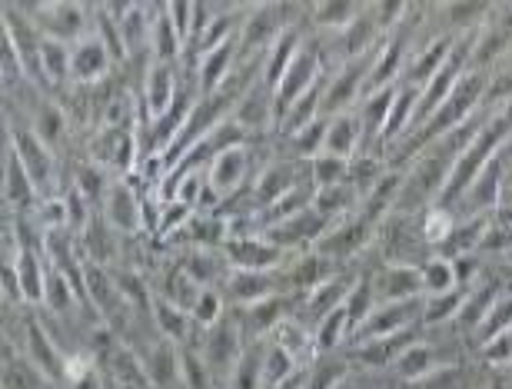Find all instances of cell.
I'll use <instances>...</instances> for the list:
<instances>
[{
  "label": "cell",
  "instance_id": "47",
  "mask_svg": "<svg viewBox=\"0 0 512 389\" xmlns=\"http://www.w3.org/2000/svg\"><path fill=\"white\" fill-rule=\"evenodd\" d=\"M512 326V293H503L496 300V306L489 310L486 323L479 326V330L473 333V340H469V346H473V353L479 356V350H483L486 343H493L499 333H506Z\"/></svg>",
  "mask_w": 512,
  "mask_h": 389
},
{
  "label": "cell",
  "instance_id": "20",
  "mask_svg": "<svg viewBox=\"0 0 512 389\" xmlns=\"http://www.w3.org/2000/svg\"><path fill=\"white\" fill-rule=\"evenodd\" d=\"M230 120L240 130H247L253 140L256 137H273V130H276V94L263 84V80H256L247 94L240 97V104L233 107Z\"/></svg>",
  "mask_w": 512,
  "mask_h": 389
},
{
  "label": "cell",
  "instance_id": "11",
  "mask_svg": "<svg viewBox=\"0 0 512 389\" xmlns=\"http://www.w3.org/2000/svg\"><path fill=\"white\" fill-rule=\"evenodd\" d=\"M286 30V17H283V4H250L247 7V17H243V27H240V57L243 60H256V57H266V50L276 44Z\"/></svg>",
  "mask_w": 512,
  "mask_h": 389
},
{
  "label": "cell",
  "instance_id": "36",
  "mask_svg": "<svg viewBox=\"0 0 512 389\" xmlns=\"http://www.w3.org/2000/svg\"><path fill=\"white\" fill-rule=\"evenodd\" d=\"M157 296H163L167 303L173 306H180V310H193V303L200 300V293H203V286L193 280V276L183 270V266L173 260L167 270L160 273V283H157V290H153Z\"/></svg>",
  "mask_w": 512,
  "mask_h": 389
},
{
  "label": "cell",
  "instance_id": "27",
  "mask_svg": "<svg viewBox=\"0 0 512 389\" xmlns=\"http://www.w3.org/2000/svg\"><path fill=\"white\" fill-rule=\"evenodd\" d=\"M486 266H489V263H486ZM499 296H503V286H499L489 273L473 286V290L466 293L463 306H459V316L453 320V330H456L459 336H463L466 343L473 340V333L486 323V316H489V310L496 306Z\"/></svg>",
  "mask_w": 512,
  "mask_h": 389
},
{
  "label": "cell",
  "instance_id": "46",
  "mask_svg": "<svg viewBox=\"0 0 512 389\" xmlns=\"http://www.w3.org/2000/svg\"><path fill=\"white\" fill-rule=\"evenodd\" d=\"M300 370H303V366L296 363L293 356L283 350V346L266 340V346H263V389H273V386L286 383L290 376H296Z\"/></svg>",
  "mask_w": 512,
  "mask_h": 389
},
{
  "label": "cell",
  "instance_id": "38",
  "mask_svg": "<svg viewBox=\"0 0 512 389\" xmlns=\"http://www.w3.org/2000/svg\"><path fill=\"white\" fill-rule=\"evenodd\" d=\"M330 127H326V147L323 153H333V157L353 160L360 153V120L353 114H340V117H326Z\"/></svg>",
  "mask_w": 512,
  "mask_h": 389
},
{
  "label": "cell",
  "instance_id": "16",
  "mask_svg": "<svg viewBox=\"0 0 512 389\" xmlns=\"http://www.w3.org/2000/svg\"><path fill=\"white\" fill-rule=\"evenodd\" d=\"M423 320V300H406V303H380L376 310L370 313L360 330H356L346 346H356V343H373V340H383V336H396V333H406L419 326Z\"/></svg>",
  "mask_w": 512,
  "mask_h": 389
},
{
  "label": "cell",
  "instance_id": "29",
  "mask_svg": "<svg viewBox=\"0 0 512 389\" xmlns=\"http://www.w3.org/2000/svg\"><path fill=\"white\" fill-rule=\"evenodd\" d=\"M110 7L117 14L130 64H137L140 57L150 60V4H110Z\"/></svg>",
  "mask_w": 512,
  "mask_h": 389
},
{
  "label": "cell",
  "instance_id": "13",
  "mask_svg": "<svg viewBox=\"0 0 512 389\" xmlns=\"http://www.w3.org/2000/svg\"><path fill=\"white\" fill-rule=\"evenodd\" d=\"M503 150H499L483 167V173L469 183V190L463 193V200H459V207H456V217H489V213L503 203V193H506V153Z\"/></svg>",
  "mask_w": 512,
  "mask_h": 389
},
{
  "label": "cell",
  "instance_id": "43",
  "mask_svg": "<svg viewBox=\"0 0 512 389\" xmlns=\"http://www.w3.org/2000/svg\"><path fill=\"white\" fill-rule=\"evenodd\" d=\"M386 157H376V153H356L350 160V187L356 190V197L366 200L370 193L380 187V180L386 177Z\"/></svg>",
  "mask_w": 512,
  "mask_h": 389
},
{
  "label": "cell",
  "instance_id": "50",
  "mask_svg": "<svg viewBox=\"0 0 512 389\" xmlns=\"http://www.w3.org/2000/svg\"><path fill=\"white\" fill-rule=\"evenodd\" d=\"M419 270H423V296L456 290V273H453V263L449 260L433 257V260H426L423 266H419Z\"/></svg>",
  "mask_w": 512,
  "mask_h": 389
},
{
  "label": "cell",
  "instance_id": "32",
  "mask_svg": "<svg viewBox=\"0 0 512 389\" xmlns=\"http://www.w3.org/2000/svg\"><path fill=\"white\" fill-rule=\"evenodd\" d=\"M303 40H306V30H296V27H286L280 37H276V44L266 50V57H263V74L260 80L266 87L276 94V87H280V80L286 74V67L293 64V57H296V50L303 47Z\"/></svg>",
  "mask_w": 512,
  "mask_h": 389
},
{
  "label": "cell",
  "instance_id": "30",
  "mask_svg": "<svg viewBox=\"0 0 512 389\" xmlns=\"http://www.w3.org/2000/svg\"><path fill=\"white\" fill-rule=\"evenodd\" d=\"M453 44H456L453 37H436V40H429V44L416 47L413 54H409V60H406V70H403V80H399V84H409V87L423 90L429 80L439 74V67L446 64Z\"/></svg>",
  "mask_w": 512,
  "mask_h": 389
},
{
  "label": "cell",
  "instance_id": "49",
  "mask_svg": "<svg viewBox=\"0 0 512 389\" xmlns=\"http://www.w3.org/2000/svg\"><path fill=\"white\" fill-rule=\"evenodd\" d=\"M227 313H230V306H227V300H223V293L217 290V286L203 290V293H200V300L193 303V310H190L193 326H197L200 333H203V330H210V326H217Z\"/></svg>",
  "mask_w": 512,
  "mask_h": 389
},
{
  "label": "cell",
  "instance_id": "18",
  "mask_svg": "<svg viewBox=\"0 0 512 389\" xmlns=\"http://www.w3.org/2000/svg\"><path fill=\"white\" fill-rule=\"evenodd\" d=\"M333 223L320 217L313 207H306L303 213H296L293 220H286L280 223V227H270L263 233L266 240L273 243V247H280L286 257H293V253H306V250H313L316 243L323 240V233L330 230Z\"/></svg>",
  "mask_w": 512,
  "mask_h": 389
},
{
  "label": "cell",
  "instance_id": "3",
  "mask_svg": "<svg viewBox=\"0 0 512 389\" xmlns=\"http://www.w3.org/2000/svg\"><path fill=\"white\" fill-rule=\"evenodd\" d=\"M27 17L34 20L37 30L50 40H64V44H77L94 30V7L70 4V0H50V4H20Z\"/></svg>",
  "mask_w": 512,
  "mask_h": 389
},
{
  "label": "cell",
  "instance_id": "25",
  "mask_svg": "<svg viewBox=\"0 0 512 389\" xmlns=\"http://www.w3.org/2000/svg\"><path fill=\"white\" fill-rule=\"evenodd\" d=\"M27 120H30V127H34V133L40 140L47 143L50 150H60L64 147V140H67V133H70V117H67V110L64 104H57L54 97H47V94H37L34 97V104H27L24 110H20Z\"/></svg>",
  "mask_w": 512,
  "mask_h": 389
},
{
  "label": "cell",
  "instance_id": "21",
  "mask_svg": "<svg viewBox=\"0 0 512 389\" xmlns=\"http://www.w3.org/2000/svg\"><path fill=\"white\" fill-rule=\"evenodd\" d=\"M393 97H396V87H383L360 100V107H356V120H360V153L386 157L383 133H386L389 110H393Z\"/></svg>",
  "mask_w": 512,
  "mask_h": 389
},
{
  "label": "cell",
  "instance_id": "14",
  "mask_svg": "<svg viewBox=\"0 0 512 389\" xmlns=\"http://www.w3.org/2000/svg\"><path fill=\"white\" fill-rule=\"evenodd\" d=\"M104 220L114 227L120 237H147V217H143V200L130 177H114L104 200Z\"/></svg>",
  "mask_w": 512,
  "mask_h": 389
},
{
  "label": "cell",
  "instance_id": "24",
  "mask_svg": "<svg viewBox=\"0 0 512 389\" xmlns=\"http://www.w3.org/2000/svg\"><path fill=\"white\" fill-rule=\"evenodd\" d=\"M220 253L230 270H280L286 263V253L273 247L263 233L260 237H230L220 247Z\"/></svg>",
  "mask_w": 512,
  "mask_h": 389
},
{
  "label": "cell",
  "instance_id": "31",
  "mask_svg": "<svg viewBox=\"0 0 512 389\" xmlns=\"http://www.w3.org/2000/svg\"><path fill=\"white\" fill-rule=\"evenodd\" d=\"M183 50H187V40L173 27L167 4H150V60H157V64H180Z\"/></svg>",
  "mask_w": 512,
  "mask_h": 389
},
{
  "label": "cell",
  "instance_id": "28",
  "mask_svg": "<svg viewBox=\"0 0 512 389\" xmlns=\"http://www.w3.org/2000/svg\"><path fill=\"white\" fill-rule=\"evenodd\" d=\"M489 14H493V4H469V0H459V4H436V27L443 37H476L479 30L486 27Z\"/></svg>",
  "mask_w": 512,
  "mask_h": 389
},
{
  "label": "cell",
  "instance_id": "2",
  "mask_svg": "<svg viewBox=\"0 0 512 389\" xmlns=\"http://www.w3.org/2000/svg\"><path fill=\"white\" fill-rule=\"evenodd\" d=\"M14 343L20 356H24L47 383H54V386L67 383V353H64V346L57 343V336L47 330L44 320L24 316V320H20V336Z\"/></svg>",
  "mask_w": 512,
  "mask_h": 389
},
{
  "label": "cell",
  "instance_id": "23",
  "mask_svg": "<svg viewBox=\"0 0 512 389\" xmlns=\"http://www.w3.org/2000/svg\"><path fill=\"white\" fill-rule=\"evenodd\" d=\"M80 243V257L87 263H97V266H107V270H117L124 263V243L127 237L110 227L104 220V213H94V220L87 223V230L77 237Z\"/></svg>",
  "mask_w": 512,
  "mask_h": 389
},
{
  "label": "cell",
  "instance_id": "33",
  "mask_svg": "<svg viewBox=\"0 0 512 389\" xmlns=\"http://www.w3.org/2000/svg\"><path fill=\"white\" fill-rule=\"evenodd\" d=\"M419 94H423V90H416V87H409V84H396L393 110H389L386 133H383V150L386 153L393 150L409 130H413V124H416V107H419Z\"/></svg>",
  "mask_w": 512,
  "mask_h": 389
},
{
  "label": "cell",
  "instance_id": "26",
  "mask_svg": "<svg viewBox=\"0 0 512 389\" xmlns=\"http://www.w3.org/2000/svg\"><path fill=\"white\" fill-rule=\"evenodd\" d=\"M370 273L376 286V303L423 300V270L419 266H376Z\"/></svg>",
  "mask_w": 512,
  "mask_h": 389
},
{
  "label": "cell",
  "instance_id": "34",
  "mask_svg": "<svg viewBox=\"0 0 512 389\" xmlns=\"http://www.w3.org/2000/svg\"><path fill=\"white\" fill-rule=\"evenodd\" d=\"M366 10V4H350V0H326V4H310V34L333 37L343 34Z\"/></svg>",
  "mask_w": 512,
  "mask_h": 389
},
{
  "label": "cell",
  "instance_id": "37",
  "mask_svg": "<svg viewBox=\"0 0 512 389\" xmlns=\"http://www.w3.org/2000/svg\"><path fill=\"white\" fill-rule=\"evenodd\" d=\"M376 286H373V273L370 270H356V283H353V290L350 296H346V303H343V310H346V323H350V336L360 330V326L370 320V313L376 310ZM346 336V340H350Z\"/></svg>",
  "mask_w": 512,
  "mask_h": 389
},
{
  "label": "cell",
  "instance_id": "19",
  "mask_svg": "<svg viewBox=\"0 0 512 389\" xmlns=\"http://www.w3.org/2000/svg\"><path fill=\"white\" fill-rule=\"evenodd\" d=\"M230 310H243L280 293V270H227L223 283L217 286Z\"/></svg>",
  "mask_w": 512,
  "mask_h": 389
},
{
  "label": "cell",
  "instance_id": "22",
  "mask_svg": "<svg viewBox=\"0 0 512 389\" xmlns=\"http://www.w3.org/2000/svg\"><path fill=\"white\" fill-rule=\"evenodd\" d=\"M40 200L44 197H40L34 177L27 173L17 153L4 147V210L10 217H34Z\"/></svg>",
  "mask_w": 512,
  "mask_h": 389
},
{
  "label": "cell",
  "instance_id": "9",
  "mask_svg": "<svg viewBox=\"0 0 512 389\" xmlns=\"http://www.w3.org/2000/svg\"><path fill=\"white\" fill-rule=\"evenodd\" d=\"M306 180H310V163H300L290 157H273L260 173H256V180L250 187L253 210L260 213L266 207H273L276 200H283L286 193H293Z\"/></svg>",
  "mask_w": 512,
  "mask_h": 389
},
{
  "label": "cell",
  "instance_id": "52",
  "mask_svg": "<svg viewBox=\"0 0 512 389\" xmlns=\"http://www.w3.org/2000/svg\"><path fill=\"white\" fill-rule=\"evenodd\" d=\"M503 153H506V183H509V180H512V140L506 143V150H503Z\"/></svg>",
  "mask_w": 512,
  "mask_h": 389
},
{
  "label": "cell",
  "instance_id": "44",
  "mask_svg": "<svg viewBox=\"0 0 512 389\" xmlns=\"http://www.w3.org/2000/svg\"><path fill=\"white\" fill-rule=\"evenodd\" d=\"M263 343H247L237 370L230 373V380L223 383L227 389H263Z\"/></svg>",
  "mask_w": 512,
  "mask_h": 389
},
{
  "label": "cell",
  "instance_id": "5",
  "mask_svg": "<svg viewBox=\"0 0 512 389\" xmlns=\"http://www.w3.org/2000/svg\"><path fill=\"white\" fill-rule=\"evenodd\" d=\"M370 57L350 60V64L336 67L326 74V87H323V117H340V114H353L360 107V100L366 97V84H370V70H373Z\"/></svg>",
  "mask_w": 512,
  "mask_h": 389
},
{
  "label": "cell",
  "instance_id": "17",
  "mask_svg": "<svg viewBox=\"0 0 512 389\" xmlns=\"http://www.w3.org/2000/svg\"><path fill=\"white\" fill-rule=\"evenodd\" d=\"M353 283H356V270H340V273L333 276V280H326L320 290H313V293H306L303 300H296L293 316L303 326L316 330V326H320L326 316L336 313L346 303V296H350Z\"/></svg>",
  "mask_w": 512,
  "mask_h": 389
},
{
  "label": "cell",
  "instance_id": "48",
  "mask_svg": "<svg viewBox=\"0 0 512 389\" xmlns=\"http://www.w3.org/2000/svg\"><path fill=\"white\" fill-rule=\"evenodd\" d=\"M346 180H350V160L333 157V153H320V157L310 160V183L316 190L340 187Z\"/></svg>",
  "mask_w": 512,
  "mask_h": 389
},
{
  "label": "cell",
  "instance_id": "1",
  "mask_svg": "<svg viewBox=\"0 0 512 389\" xmlns=\"http://www.w3.org/2000/svg\"><path fill=\"white\" fill-rule=\"evenodd\" d=\"M7 147L17 153L20 163L27 167V173L34 177L40 197H60L57 190V153L37 137L30 120L20 110H7Z\"/></svg>",
  "mask_w": 512,
  "mask_h": 389
},
{
  "label": "cell",
  "instance_id": "39",
  "mask_svg": "<svg viewBox=\"0 0 512 389\" xmlns=\"http://www.w3.org/2000/svg\"><path fill=\"white\" fill-rule=\"evenodd\" d=\"M313 210L326 217L330 223H340L346 217H353L360 210V197L350 183H340V187H326V190H316L313 193Z\"/></svg>",
  "mask_w": 512,
  "mask_h": 389
},
{
  "label": "cell",
  "instance_id": "45",
  "mask_svg": "<svg viewBox=\"0 0 512 389\" xmlns=\"http://www.w3.org/2000/svg\"><path fill=\"white\" fill-rule=\"evenodd\" d=\"M180 383H183V389H213L217 386L207 360H203V353H200V346H193V343L180 346Z\"/></svg>",
  "mask_w": 512,
  "mask_h": 389
},
{
  "label": "cell",
  "instance_id": "53",
  "mask_svg": "<svg viewBox=\"0 0 512 389\" xmlns=\"http://www.w3.org/2000/svg\"><path fill=\"white\" fill-rule=\"evenodd\" d=\"M503 203H512V180L506 183V193H503Z\"/></svg>",
  "mask_w": 512,
  "mask_h": 389
},
{
  "label": "cell",
  "instance_id": "51",
  "mask_svg": "<svg viewBox=\"0 0 512 389\" xmlns=\"http://www.w3.org/2000/svg\"><path fill=\"white\" fill-rule=\"evenodd\" d=\"M193 7L197 4H167V14L173 20V27L180 30V37L190 44V37H193Z\"/></svg>",
  "mask_w": 512,
  "mask_h": 389
},
{
  "label": "cell",
  "instance_id": "12",
  "mask_svg": "<svg viewBox=\"0 0 512 389\" xmlns=\"http://www.w3.org/2000/svg\"><path fill=\"white\" fill-rule=\"evenodd\" d=\"M512 54V4H493L486 27L473 37V60L469 67L489 74L499 60Z\"/></svg>",
  "mask_w": 512,
  "mask_h": 389
},
{
  "label": "cell",
  "instance_id": "10",
  "mask_svg": "<svg viewBox=\"0 0 512 389\" xmlns=\"http://www.w3.org/2000/svg\"><path fill=\"white\" fill-rule=\"evenodd\" d=\"M336 273H340V266L330 257H323V253H316V250L293 253V257H286V263L280 266V293L293 296V300H303L306 293L320 290Z\"/></svg>",
  "mask_w": 512,
  "mask_h": 389
},
{
  "label": "cell",
  "instance_id": "6",
  "mask_svg": "<svg viewBox=\"0 0 512 389\" xmlns=\"http://www.w3.org/2000/svg\"><path fill=\"white\" fill-rule=\"evenodd\" d=\"M323 77H326V64H323L320 44H316L313 34H306L303 47L296 50L293 64L286 67L280 87H276V120H280L303 94H310Z\"/></svg>",
  "mask_w": 512,
  "mask_h": 389
},
{
  "label": "cell",
  "instance_id": "40",
  "mask_svg": "<svg viewBox=\"0 0 512 389\" xmlns=\"http://www.w3.org/2000/svg\"><path fill=\"white\" fill-rule=\"evenodd\" d=\"M473 290V286H469ZM463 286H456V290L449 293H436V296H423V320L419 326L423 330H439V326H453V320L459 316V306H463L466 293Z\"/></svg>",
  "mask_w": 512,
  "mask_h": 389
},
{
  "label": "cell",
  "instance_id": "7",
  "mask_svg": "<svg viewBox=\"0 0 512 389\" xmlns=\"http://www.w3.org/2000/svg\"><path fill=\"white\" fill-rule=\"evenodd\" d=\"M197 346H200L203 360H207V366H210L213 380L227 383L230 373L237 370L243 350H247V340H243V330H240L237 316L227 313L217 326H210V330L200 333Z\"/></svg>",
  "mask_w": 512,
  "mask_h": 389
},
{
  "label": "cell",
  "instance_id": "8",
  "mask_svg": "<svg viewBox=\"0 0 512 389\" xmlns=\"http://www.w3.org/2000/svg\"><path fill=\"white\" fill-rule=\"evenodd\" d=\"M183 90V77L177 64H157L150 60V67L143 70L140 84V120L143 124H157L173 110Z\"/></svg>",
  "mask_w": 512,
  "mask_h": 389
},
{
  "label": "cell",
  "instance_id": "35",
  "mask_svg": "<svg viewBox=\"0 0 512 389\" xmlns=\"http://www.w3.org/2000/svg\"><path fill=\"white\" fill-rule=\"evenodd\" d=\"M150 323H153V333L163 336V340L170 343H193V333H197V326H193V316L187 310H180V306L167 303L163 296L153 300V313H150Z\"/></svg>",
  "mask_w": 512,
  "mask_h": 389
},
{
  "label": "cell",
  "instance_id": "41",
  "mask_svg": "<svg viewBox=\"0 0 512 389\" xmlns=\"http://www.w3.org/2000/svg\"><path fill=\"white\" fill-rule=\"evenodd\" d=\"M40 67H44V80H47L50 94H60L64 87H70V44L44 37V47H40Z\"/></svg>",
  "mask_w": 512,
  "mask_h": 389
},
{
  "label": "cell",
  "instance_id": "4",
  "mask_svg": "<svg viewBox=\"0 0 512 389\" xmlns=\"http://www.w3.org/2000/svg\"><path fill=\"white\" fill-rule=\"evenodd\" d=\"M376 230L370 220L360 217V213H353V217H346L340 223H333L330 230L323 233V240L316 243V253H323V257H330L340 270H353L356 263H360L366 253H370L373 240H376Z\"/></svg>",
  "mask_w": 512,
  "mask_h": 389
},
{
  "label": "cell",
  "instance_id": "42",
  "mask_svg": "<svg viewBox=\"0 0 512 389\" xmlns=\"http://www.w3.org/2000/svg\"><path fill=\"white\" fill-rule=\"evenodd\" d=\"M350 373H353V363H350V356H346V350L326 353L316 363L306 366L303 389H333L340 380H346Z\"/></svg>",
  "mask_w": 512,
  "mask_h": 389
},
{
  "label": "cell",
  "instance_id": "15",
  "mask_svg": "<svg viewBox=\"0 0 512 389\" xmlns=\"http://www.w3.org/2000/svg\"><path fill=\"white\" fill-rule=\"evenodd\" d=\"M117 60L110 57L107 44L100 40L97 30H90L87 37H80L77 44H70V84L74 87H97L107 84L114 74Z\"/></svg>",
  "mask_w": 512,
  "mask_h": 389
}]
</instances>
